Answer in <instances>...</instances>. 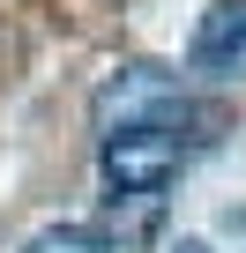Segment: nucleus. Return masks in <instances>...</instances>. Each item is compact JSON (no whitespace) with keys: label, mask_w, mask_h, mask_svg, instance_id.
Masks as SVG:
<instances>
[{"label":"nucleus","mask_w":246,"mask_h":253,"mask_svg":"<svg viewBox=\"0 0 246 253\" xmlns=\"http://www.w3.org/2000/svg\"><path fill=\"white\" fill-rule=\"evenodd\" d=\"M23 253H112V238H104V231H90V223H45Z\"/></svg>","instance_id":"4"},{"label":"nucleus","mask_w":246,"mask_h":253,"mask_svg":"<svg viewBox=\"0 0 246 253\" xmlns=\"http://www.w3.org/2000/svg\"><path fill=\"white\" fill-rule=\"evenodd\" d=\"M164 253H209V246H201V238H179V246H164Z\"/></svg>","instance_id":"5"},{"label":"nucleus","mask_w":246,"mask_h":253,"mask_svg":"<svg viewBox=\"0 0 246 253\" xmlns=\"http://www.w3.org/2000/svg\"><path fill=\"white\" fill-rule=\"evenodd\" d=\"M194 75H216V82H239L246 75V0H216L194 30Z\"/></svg>","instance_id":"3"},{"label":"nucleus","mask_w":246,"mask_h":253,"mask_svg":"<svg viewBox=\"0 0 246 253\" xmlns=\"http://www.w3.org/2000/svg\"><path fill=\"white\" fill-rule=\"evenodd\" d=\"M187 112L179 82L157 75V67H119L104 89H97V126L104 134H127V126H164L172 134V119Z\"/></svg>","instance_id":"2"},{"label":"nucleus","mask_w":246,"mask_h":253,"mask_svg":"<svg viewBox=\"0 0 246 253\" xmlns=\"http://www.w3.org/2000/svg\"><path fill=\"white\" fill-rule=\"evenodd\" d=\"M179 134H164V126H127V134H104L97 164L112 179V201H157L172 179H179Z\"/></svg>","instance_id":"1"}]
</instances>
